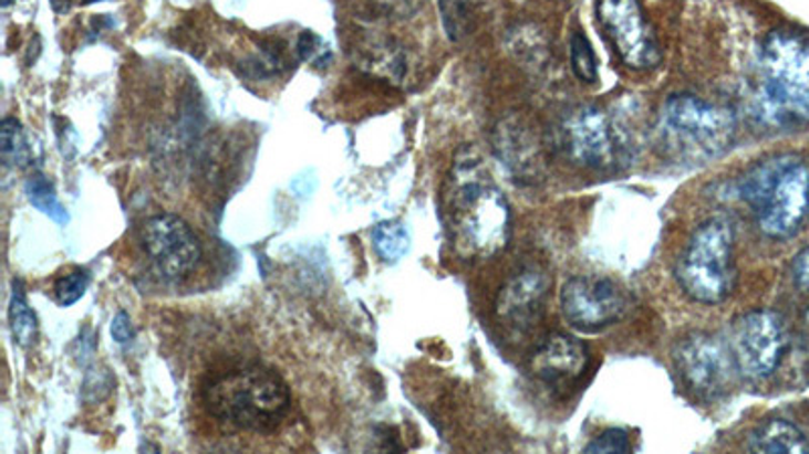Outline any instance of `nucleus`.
I'll use <instances>...</instances> for the list:
<instances>
[{
    "mask_svg": "<svg viewBox=\"0 0 809 454\" xmlns=\"http://www.w3.org/2000/svg\"><path fill=\"white\" fill-rule=\"evenodd\" d=\"M444 219L459 255L488 258L508 245V202L471 151L459 154L449 172Z\"/></svg>",
    "mask_w": 809,
    "mask_h": 454,
    "instance_id": "1",
    "label": "nucleus"
},
{
    "mask_svg": "<svg viewBox=\"0 0 809 454\" xmlns=\"http://www.w3.org/2000/svg\"><path fill=\"white\" fill-rule=\"evenodd\" d=\"M757 65L759 116L775 126L809 124V35L774 31Z\"/></svg>",
    "mask_w": 809,
    "mask_h": 454,
    "instance_id": "2",
    "label": "nucleus"
},
{
    "mask_svg": "<svg viewBox=\"0 0 809 454\" xmlns=\"http://www.w3.org/2000/svg\"><path fill=\"white\" fill-rule=\"evenodd\" d=\"M203 400L215 419L259 434L280 429L292 407L282 376L263 366H243L217 376L205 386Z\"/></svg>",
    "mask_w": 809,
    "mask_h": 454,
    "instance_id": "3",
    "label": "nucleus"
},
{
    "mask_svg": "<svg viewBox=\"0 0 809 454\" xmlns=\"http://www.w3.org/2000/svg\"><path fill=\"white\" fill-rule=\"evenodd\" d=\"M737 190L769 239L796 236L808 219L809 170L798 156H775L753 166Z\"/></svg>",
    "mask_w": 809,
    "mask_h": 454,
    "instance_id": "4",
    "label": "nucleus"
},
{
    "mask_svg": "<svg viewBox=\"0 0 809 454\" xmlns=\"http://www.w3.org/2000/svg\"><path fill=\"white\" fill-rule=\"evenodd\" d=\"M664 146L684 160L704 162L727 150L735 138V116L696 95H672L660 114Z\"/></svg>",
    "mask_w": 809,
    "mask_h": 454,
    "instance_id": "5",
    "label": "nucleus"
},
{
    "mask_svg": "<svg viewBox=\"0 0 809 454\" xmlns=\"http://www.w3.org/2000/svg\"><path fill=\"white\" fill-rule=\"evenodd\" d=\"M733 241L735 234L725 219H708L694 231L676 263V281L691 299L715 305L733 293L737 279Z\"/></svg>",
    "mask_w": 809,
    "mask_h": 454,
    "instance_id": "6",
    "label": "nucleus"
},
{
    "mask_svg": "<svg viewBox=\"0 0 809 454\" xmlns=\"http://www.w3.org/2000/svg\"><path fill=\"white\" fill-rule=\"evenodd\" d=\"M728 348L740 376L749 380L771 376L787 348L786 324L781 315L769 309L740 315L730 326Z\"/></svg>",
    "mask_w": 809,
    "mask_h": 454,
    "instance_id": "7",
    "label": "nucleus"
},
{
    "mask_svg": "<svg viewBox=\"0 0 809 454\" xmlns=\"http://www.w3.org/2000/svg\"><path fill=\"white\" fill-rule=\"evenodd\" d=\"M595 14L605 36L625 67L654 70L660 63V45L640 0H598Z\"/></svg>",
    "mask_w": 809,
    "mask_h": 454,
    "instance_id": "8",
    "label": "nucleus"
},
{
    "mask_svg": "<svg viewBox=\"0 0 809 454\" xmlns=\"http://www.w3.org/2000/svg\"><path fill=\"white\" fill-rule=\"evenodd\" d=\"M142 245L156 273L166 281L187 279L199 267L203 249L197 234L180 217L158 214L142 229Z\"/></svg>",
    "mask_w": 809,
    "mask_h": 454,
    "instance_id": "9",
    "label": "nucleus"
},
{
    "mask_svg": "<svg viewBox=\"0 0 809 454\" xmlns=\"http://www.w3.org/2000/svg\"><path fill=\"white\" fill-rule=\"evenodd\" d=\"M674 361L682 380L701 397L720 394L735 368L728 344L711 334H691L682 338L674 350Z\"/></svg>",
    "mask_w": 809,
    "mask_h": 454,
    "instance_id": "10",
    "label": "nucleus"
},
{
    "mask_svg": "<svg viewBox=\"0 0 809 454\" xmlns=\"http://www.w3.org/2000/svg\"><path fill=\"white\" fill-rule=\"evenodd\" d=\"M561 309L571 326L583 331H598L622 317L625 297L613 281L573 277L563 285Z\"/></svg>",
    "mask_w": 809,
    "mask_h": 454,
    "instance_id": "11",
    "label": "nucleus"
},
{
    "mask_svg": "<svg viewBox=\"0 0 809 454\" xmlns=\"http://www.w3.org/2000/svg\"><path fill=\"white\" fill-rule=\"evenodd\" d=\"M564 146L575 162L605 168L615 158V136L610 117L593 105L575 109L563 124Z\"/></svg>",
    "mask_w": 809,
    "mask_h": 454,
    "instance_id": "12",
    "label": "nucleus"
},
{
    "mask_svg": "<svg viewBox=\"0 0 809 454\" xmlns=\"http://www.w3.org/2000/svg\"><path fill=\"white\" fill-rule=\"evenodd\" d=\"M589 363L585 344L569 334H551L532 353V372L547 384H569L585 373Z\"/></svg>",
    "mask_w": 809,
    "mask_h": 454,
    "instance_id": "13",
    "label": "nucleus"
},
{
    "mask_svg": "<svg viewBox=\"0 0 809 454\" xmlns=\"http://www.w3.org/2000/svg\"><path fill=\"white\" fill-rule=\"evenodd\" d=\"M549 293V275L539 267H528L506 283L496 302V312L510 321H528L539 314Z\"/></svg>",
    "mask_w": 809,
    "mask_h": 454,
    "instance_id": "14",
    "label": "nucleus"
},
{
    "mask_svg": "<svg viewBox=\"0 0 809 454\" xmlns=\"http://www.w3.org/2000/svg\"><path fill=\"white\" fill-rule=\"evenodd\" d=\"M747 446L757 454H808L809 441L796 424L775 419L763 422L751 432Z\"/></svg>",
    "mask_w": 809,
    "mask_h": 454,
    "instance_id": "15",
    "label": "nucleus"
},
{
    "mask_svg": "<svg viewBox=\"0 0 809 454\" xmlns=\"http://www.w3.org/2000/svg\"><path fill=\"white\" fill-rule=\"evenodd\" d=\"M373 245L385 263H397L409 253V231L397 221L378 222L373 229Z\"/></svg>",
    "mask_w": 809,
    "mask_h": 454,
    "instance_id": "16",
    "label": "nucleus"
},
{
    "mask_svg": "<svg viewBox=\"0 0 809 454\" xmlns=\"http://www.w3.org/2000/svg\"><path fill=\"white\" fill-rule=\"evenodd\" d=\"M9 324H11L12 338L21 348H31L35 344L37 331H39L37 315L24 299V293L21 292L19 283H14V292H12L11 303H9Z\"/></svg>",
    "mask_w": 809,
    "mask_h": 454,
    "instance_id": "17",
    "label": "nucleus"
},
{
    "mask_svg": "<svg viewBox=\"0 0 809 454\" xmlns=\"http://www.w3.org/2000/svg\"><path fill=\"white\" fill-rule=\"evenodd\" d=\"M24 194H27L29 202L37 210H41L51 221H55L58 224H68V221H70L68 210L63 209V204L59 202L55 188H53V184L49 182L45 176H31L27 180V184H24Z\"/></svg>",
    "mask_w": 809,
    "mask_h": 454,
    "instance_id": "18",
    "label": "nucleus"
},
{
    "mask_svg": "<svg viewBox=\"0 0 809 454\" xmlns=\"http://www.w3.org/2000/svg\"><path fill=\"white\" fill-rule=\"evenodd\" d=\"M0 136H2V160H4V163L11 166V168H27L33 160V151H31L29 140L24 136L21 122L14 119V117L2 119Z\"/></svg>",
    "mask_w": 809,
    "mask_h": 454,
    "instance_id": "19",
    "label": "nucleus"
},
{
    "mask_svg": "<svg viewBox=\"0 0 809 454\" xmlns=\"http://www.w3.org/2000/svg\"><path fill=\"white\" fill-rule=\"evenodd\" d=\"M571 65L581 82L593 83L598 80V57L589 39L581 31L571 35Z\"/></svg>",
    "mask_w": 809,
    "mask_h": 454,
    "instance_id": "20",
    "label": "nucleus"
},
{
    "mask_svg": "<svg viewBox=\"0 0 809 454\" xmlns=\"http://www.w3.org/2000/svg\"><path fill=\"white\" fill-rule=\"evenodd\" d=\"M439 14L449 41H461L469 27L468 0H439Z\"/></svg>",
    "mask_w": 809,
    "mask_h": 454,
    "instance_id": "21",
    "label": "nucleus"
},
{
    "mask_svg": "<svg viewBox=\"0 0 809 454\" xmlns=\"http://www.w3.org/2000/svg\"><path fill=\"white\" fill-rule=\"evenodd\" d=\"M90 287V275L83 268H73L68 275H63L58 279L53 293H55V302L61 307H71L73 303L80 302L85 292Z\"/></svg>",
    "mask_w": 809,
    "mask_h": 454,
    "instance_id": "22",
    "label": "nucleus"
},
{
    "mask_svg": "<svg viewBox=\"0 0 809 454\" xmlns=\"http://www.w3.org/2000/svg\"><path fill=\"white\" fill-rule=\"evenodd\" d=\"M585 453L591 454H628L632 453V441L628 432L620 429H610L601 432L591 443L587 444Z\"/></svg>",
    "mask_w": 809,
    "mask_h": 454,
    "instance_id": "23",
    "label": "nucleus"
},
{
    "mask_svg": "<svg viewBox=\"0 0 809 454\" xmlns=\"http://www.w3.org/2000/svg\"><path fill=\"white\" fill-rule=\"evenodd\" d=\"M298 53L305 63H318V67H324L322 63H326L330 57L329 49L324 45V41L320 36L314 35L312 31H304L298 39Z\"/></svg>",
    "mask_w": 809,
    "mask_h": 454,
    "instance_id": "24",
    "label": "nucleus"
},
{
    "mask_svg": "<svg viewBox=\"0 0 809 454\" xmlns=\"http://www.w3.org/2000/svg\"><path fill=\"white\" fill-rule=\"evenodd\" d=\"M134 336H136V331H134V326L129 321V315L126 312H120L112 321V338L120 346H128Z\"/></svg>",
    "mask_w": 809,
    "mask_h": 454,
    "instance_id": "25",
    "label": "nucleus"
},
{
    "mask_svg": "<svg viewBox=\"0 0 809 454\" xmlns=\"http://www.w3.org/2000/svg\"><path fill=\"white\" fill-rule=\"evenodd\" d=\"M791 277L799 289H809V246L799 251L791 263Z\"/></svg>",
    "mask_w": 809,
    "mask_h": 454,
    "instance_id": "26",
    "label": "nucleus"
},
{
    "mask_svg": "<svg viewBox=\"0 0 809 454\" xmlns=\"http://www.w3.org/2000/svg\"><path fill=\"white\" fill-rule=\"evenodd\" d=\"M522 146H525V150H522V154H525L527 158H530V151H532V148H530V146H535V144H530V138H528V134H525V140H522ZM500 150L520 151L518 150V148H515L512 144H506V141H500Z\"/></svg>",
    "mask_w": 809,
    "mask_h": 454,
    "instance_id": "27",
    "label": "nucleus"
},
{
    "mask_svg": "<svg viewBox=\"0 0 809 454\" xmlns=\"http://www.w3.org/2000/svg\"><path fill=\"white\" fill-rule=\"evenodd\" d=\"M49 2H51L53 11L59 12V14L70 11L73 4H77V0H49Z\"/></svg>",
    "mask_w": 809,
    "mask_h": 454,
    "instance_id": "28",
    "label": "nucleus"
},
{
    "mask_svg": "<svg viewBox=\"0 0 809 454\" xmlns=\"http://www.w3.org/2000/svg\"><path fill=\"white\" fill-rule=\"evenodd\" d=\"M94 2H100V0H77V4H94Z\"/></svg>",
    "mask_w": 809,
    "mask_h": 454,
    "instance_id": "29",
    "label": "nucleus"
},
{
    "mask_svg": "<svg viewBox=\"0 0 809 454\" xmlns=\"http://www.w3.org/2000/svg\"><path fill=\"white\" fill-rule=\"evenodd\" d=\"M12 2H14V0H2V7L7 9V7H11Z\"/></svg>",
    "mask_w": 809,
    "mask_h": 454,
    "instance_id": "30",
    "label": "nucleus"
},
{
    "mask_svg": "<svg viewBox=\"0 0 809 454\" xmlns=\"http://www.w3.org/2000/svg\"><path fill=\"white\" fill-rule=\"evenodd\" d=\"M806 321H808V326H809V309H808V314H806Z\"/></svg>",
    "mask_w": 809,
    "mask_h": 454,
    "instance_id": "31",
    "label": "nucleus"
}]
</instances>
